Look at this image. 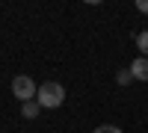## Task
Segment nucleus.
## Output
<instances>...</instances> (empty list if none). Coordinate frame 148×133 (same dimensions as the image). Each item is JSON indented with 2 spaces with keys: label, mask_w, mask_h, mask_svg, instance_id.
Instances as JSON below:
<instances>
[{
  "label": "nucleus",
  "mask_w": 148,
  "mask_h": 133,
  "mask_svg": "<svg viewBox=\"0 0 148 133\" xmlns=\"http://www.w3.org/2000/svg\"><path fill=\"white\" fill-rule=\"evenodd\" d=\"M136 47H139V56L148 59V30H142V33L136 35Z\"/></svg>",
  "instance_id": "obj_5"
},
{
  "label": "nucleus",
  "mask_w": 148,
  "mask_h": 133,
  "mask_svg": "<svg viewBox=\"0 0 148 133\" xmlns=\"http://www.w3.org/2000/svg\"><path fill=\"white\" fill-rule=\"evenodd\" d=\"M39 113H42V104L39 101H27V104L21 106V115L24 118H39Z\"/></svg>",
  "instance_id": "obj_4"
},
{
  "label": "nucleus",
  "mask_w": 148,
  "mask_h": 133,
  "mask_svg": "<svg viewBox=\"0 0 148 133\" xmlns=\"http://www.w3.org/2000/svg\"><path fill=\"white\" fill-rule=\"evenodd\" d=\"M12 95H15L18 101H36V95H39V89H36V83L27 77V74H18L15 80H12Z\"/></svg>",
  "instance_id": "obj_2"
},
{
  "label": "nucleus",
  "mask_w": 148,
  "mask_h": 133,
  "mask_svg": "<svg viewBox=\"0 0 148 133\" xmlns=\"http://www.w3.org/2000/svg\"><path fill=\"white\" fill-rule=\"evenodd\" d=\"M95 133H121L119 127H113V124H104V127H98Z\"/></svg>",
  "instance_id": "obj_7"
},
{
  "label": "nucleus",
  "mask_w": 148,
  "mask_h": 133,
  "mask_svg": "<svg viewBox=\"0 0 148 133\" xmlns=\"http://www.w3.org/2000/svg\"><path fill=\"white\" fill-rule=\"evenodd\" d=\"M130 74L136 77V80H145V83H148V59H145V56H136V59L130 62Z\"/></svg>",
  "instance_id": "obj_3"
},
{
  "label": "nucleus",
  "mask_w": 148,
  "mask_h": 133,
  "mask_svg": "<svg viewBox=\"0 0 148 133\" xmlns=\"http://www.w3.org/2000/svg\"><path fill=\"white\" fill-rule=\"evenodd\" d=\"M136 9L139 12H148V0H136Z\"/></svg>",
  "instance_id": "obj_8"
},
{
  "label": "nucleus",
  "mask_w": 148,
  "mask_h": 133,
  "mask_svg": "<svg viewBox=\"0 0 148 133\" xmlns=\"http://www.w3.org/2000/svg\"><path fill=\"white\" fill-rule=\"evenodd\" d=\"M36 101L42 104V110H56V106H62L65 101V89H62V83H42L39 86V95H36Z\"/></svg>",
  "instance_id": "obj_1"
},
{
  "label": "nucleus",
  "mask_w": 148,
  "mask_h": 133,
  "mask_svg": "<svg viewBox=\"0 0 148 133\" xmlns=\"http://www.w3.org/2000/svg\"><path fill=\"white\" fill-rule=\"evenodd\" d=\"M116 80H119V86H127V83L133 80V74H130V68H121L119 74H116Z\"/></svg>",
  "instance_id": "obj_6"
}]
</instances>
